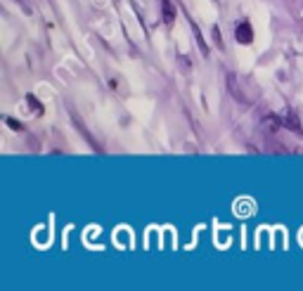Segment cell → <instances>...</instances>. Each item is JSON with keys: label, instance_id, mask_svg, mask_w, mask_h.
I'll list each match as a JSON object with an SVG mask.
<instances>
[{"label": "cell", "instance_id": "obj_5", "mask_svg": "<svg viewBox=\"0 0 303 291\" xmlns=\"http://www.w3.org/2000/svg\"><path fill=\"white\" fill-rule=\"evenodd\" d=\"M5 123H7V126H10L12 130H24V126H22V123H19V121H14V119H10V116L5 119Z\"/></svg>", "mask_w": 303, "mask_h": 291}, {"label": "cell", "instance_id": "obj_1", "mask_svg": "<svg viewBox=\"0 0 303 291\" xmlns=\"http://www.w3.org/2000/svg\"><path fill=\"white\" fill-rule=\"evenodd\" d=\"M235 36L242 45H251L253 43V26L249 22H239L237 29H235Z\"/></svg>", "mask_w": 303, "mask_h": 291}, {"label": "cell", "instance_id": "obj_4", "mask_svg": "<svg viewBox=\"0 0 303 291\" xmlns=\"http://www.w3.org/2000/svg\"><path fill=\"white\" fill-rule=\"evenodd\" d=\"M26 102H29V107H31L33 111L43 114V104H41V102H36V97H33V95H26Z\"/></svg>", "mask_w": 303, "mask_h": 291}, {"label": "cell", "instance_id": "obj_3", "mask_svg": "<svg viewBox=\"0 0 303 291\" xmlns=\"http://www.w3.org/2000/svg\"><path fill=\"white\" fill-rule=\"evenodd\" d=\"M163 22L171 24L175 22V5H173V0H163Z\"/></svg>", "mask_w": 303, "mask_h": 291}, {"label": "cell", "instance_id": "obj_2", "mask_svg": "<svg viewBox=\"0 0 303 291\" xmlns=\"http://www.w3.org/2000/svg\"><path fill=\"white\" fill-rule=\"evenodd\" d=\"M280 123L284 126V128H289V130H296V133H303L301 128V123H299V116L294 114L292 109H284L280 114Z\"/></svg>", "mask_w": 303, "mask_h": 291}, {"label": "cell", "instance_id": "obj_6", "mask_svg": "<svg viewBox=\"0 0 303 291\" xmlns=\"http://www.w3.org/2000/svg\"><path fill=\"white\" fill-rule=\"evenodd\" d=\"M17 2H26V0H17Z\"/></svg>", "mask_w": 303, "mask_h": 291}]
</instances>
